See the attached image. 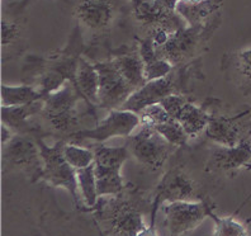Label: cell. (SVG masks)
<instances>
[{"instance_id":"24","label":"cell","mask_w":251,"mask_h":236,"mask_svg":"<svg viewBox=\"0 0 251 236\" xmlns=\"http://www.w3.org/2000/svg\"><path fill=\"white\" fill-rule=\"evenodd\" d=\"M76 86L90 105L98 107L99 86H100L99 73L95 65L84 55L80 57L79 66H77Z\"/></svg>"},{"instance_id":"10","label":"cell","mask_w":251,"mask_h":236,"mask_svg":"<svg viewBox=\"0 0 251 236\" xmlns=\"http://www.w3.org/2000/svg\"><path fill=\"white\" fill-rule=\"evenodd\" d=\"M129 157L135 160L147 173L164 172L179 147L170 144L156 130L140 125L138 130L126 137Z\"/></svg>"},{"instance_id":"8","label":"cell","mask_w":251,"mask_h":236,"mask_svg":"<svg viewBox=\"0 0 251 236\" xmlns=\"http://www.w3.org/2000/svg\"><path fill=\"white\" fill-rule=\"evenodd\" d=\"M202 78V57L189 64L174 66L166 77L147 81L142 88L136 90L120 109L140 113L149 105L160 103L168 95L181 94L189 97L193 80Z\"/></svg>"},{"instance_id":"21","label":"cell","mask_w":251,"mask_h":236,"mask_svg":"<svg viewBox=\"0 0 251 236\" xmlns=\"http://www.w3.org/2000/svg\"><path fill=\"white\" fill-rule=\"evenodd\" d=\"M43 109V98L22 105H1V123L14 133H25L41 137L33 117Z\"/></svg>"},{"instance_id":"25","label":"cell","mask_w":251,"mask_h":236,"mask_svg":"<svg viewBox=\"0 0 251 236\" xmlns=\"http://www.w3.org/2000/svg\"><path fill=\"white\" fill-rule=\"evenodd\" d=\"M136 40H137L138 47H140V53H141L142 62H144V74L147 81L166 77L174 66L166 60L157 56L155 47L150 40L137 38V37H136Z\"/></svg>"},{"instance_id":"19","label":"cell","mask_w":251,"mask_h":236,"mask_svg":"<svg viewBox=\"0 0 251 236\" xmlns=\"http://www.w3.org/2000/svg\"><path fill=\"white\" fill-rule=\"evenodd\" d=\"M141 125L140 114L131 110L112 109L107 118L98 122L93 129L81 130L75 133L69 142L83 145L86 141L103 144L108 138L121 136L128 137Z\"/></svg>"},{"instance_id":"20","label":"cell","mask_w":251,"mask_h":236,"mask_svg":"<svg viewBox=\"0 0 251 236\" xmlns=\"http://www.w3.org/2000/svg\"><path fill=\"white\" fill-rule=\"evenodd\" d=\"M141 121L142 125H147L156 130L162 137L166 138L170 144L175 146H184L190 140L189 135L185 132L179 121L170 116L160 103L145 108L141 112Z\"/></svg>"},{"instance_id":"30","label":"cell","mask_w":251,"mask_h":236,"mask_svg":"<svg viewBox=\"0 0 251 236\" xmlns=\"http://www.w3.org/2000/svg\"><path fill=\"white\" fill-rule=\"evenodd\" d=\"M62 153H64L66 161L75 170L86 168L94 163V151L92 147H84L81 145L65 141Z\"/></svg>"},{"instance_id":"17","label":"cell","mask_w":251,"mask_h":236,"mask_svg":"<svg viewBox=\"0 0 251 236\" xmlns=\"http://www.w3.org/2000/svg\"><path fill=\"white\" fill-rule=\"evenodd\" d=\"M220 108L221 102L211 112L203 137L222 146H236L251 135V108L235 114L221 113Z\"/></svg>"},{"instance_id":"3","label":"cell","mask_w":251,"mask_h":236,"mask_svg":"<svg viewBox=\"0 0 251 236\" xmlns=\"http://www.w3.org/2000/svg\"><path fill=\"white\" fill-rule=\"evenodd\" d=\"M99 73L98 107L120 109L136 90L147 83L138 42L120 49L109 50L103 58L90 60Z\"/></svg>"},{"instance_id":"15","label":"cell","mask_w":251,"mask_h":236,"mask_svg":"<svg viewBox=\"0 0 251 236\" xmlns=\"http://www.w3.org/2000/svg\"><path fill=\"white\" fill-rule=\"evenodd\" d=\"M164 213V226L169 236H181L193 231L215 212L216 205L212 197L198 202L176 201L166 202L160 209Z\"/></svg>"},{"instance_id":"1","label":"cell","mask_w":251,"mask_h":236,"mask_svg":"<svg viewBox=\"0 0 251 236\" xmlns=\"http://www.w3.org/2000/svg\"><path fill=\"white\" fill-rule=\"evenodd\" d=\"M1 236H104L90 211L64 209L55 188L3 175Z\"/></svg>"},{"instance_id":"28","label":"cell","mask_w":251,"mask_h":236,"mask_svg":"<svg viewBox=\"0 0 251 236\" xmlns=\"http://www.w3.org/2000/svg\"><path fill=\"white\" fill-rule=\"evenodd\" d=\"M79 190L81 194V200L86 209L92 210L99 200L98 189H97V179L94 173V163L86 168L76 170Z\"/></svg>"},{"instance_id":"29","label":"cell","mask_w":251,"mask_h":236,"mask_svg":"<svg viewBox=\"0 0 251 236\" xmlns=\"http://www.w3.org/2000/svg\"><path fill=\"white\" fill-rule=\"evenodd\" d=\"M209 217L215 222V230L211 236H251L246 224L235 216H217L212 212Z\"/></svg>"},{"instance_id":"31","label":"cell","mask_w":251,"mask_h":236,"mask_svg":"<svg viewBox=\"0 0 251 236\" xmlns=\"http://www.w3.org/2000/svg\"><path fill=\"white\" fill-rule=\"evenodd\" d=\"M189 101V97H187V95L172 94L162 99V101L160 102V105L164 107V109H165L170 116L174 117L175 120H176L179 114H180L181 109L184 108V105H187Z\"/></svg>"},{"instance_id":"32","label":"cell","mask_w":251,"mask_h":236,"mask_svg":"<svg viewBox=\"0 0 251 236\" xmlns=\"http://www.w3.org/2000/svg\"><path fill=\"white\" fill-rule=\"evenodd\" d=\"M13 136H14V132H13V130H10L9 127L5 126V125H3V123H1V145L9 141Z\"/></svg>"},{"instance_id":"14","label":"cell","mask_w":251,"mask_h":236,"mask_svg":"<svg viewBox=\"0 0 251 236\" xmlns=\"http://www.w3.org/2000/svg\"><path fill=\"white\" fill-rule=\"evenodd\" d=\"M90 147L94 151V173L98 196L120 193L126 185L121 170L129 157L126 144L120 147H112L95 142Z\"/></svg>"},{"instance_id":"33","label":"cell","mask_w":251,"mask_h":236,"mask_svg":"<svg viewBox=\"0 0 251 236\" xmlns=\"http://www.w3.org/2000/svg\"><path fill=\"white\" fill-rule=\"evenodd\" d=\"M183 3H188V4H196L199 3V1H203V0H180Z\"/></svg>"},{"instance_id":"34","label":"cell","mask_w":251,"mask_h":236,"mask_svg":"<svg viewBox=\"0 0 251 236\" xmlns=\"http://www.w3.org/2000/svg\"><path fill=\"white\" fill-rule=\"evenodd\" d=\"M250 169H251V168H250Z\"/></svg>"},{"instance_id":"26","label":"cell","mask_w":251,"mask_h":236,"mask_svg":"<svg viewBox=\"0 0 251 236\" xmlns=\"http://www.w3.org/2000/svg\"><path fill=\"white\" fill-rule=\"evenodd\" d=\"M176 120L183 126L189 137L194 138L204 132L211 120V114L203 105H196L193 102L189 101L184 105Z\"/></svg>"},{"instance_id":"13","label":"cell","mask_w":251,"mask_h":236,"mask_svg":"<svg viewBox=\"0 0 251 236\" xmlns=\"http://www.w3.org/2000/svg\"><path fill=\"white\" fill-rule=\"evenodd\" d=\"M205 140V172L216 181L233 178L241 169L251 168V135L236 146H222Z\"/></svg>"},{"instance_id":"16","label":"cell","mask_w":251,"mask_h":236,"mask_svg":"<svg viewBox=\"0 0 251 236\" xmlns=\"http://www.w3.org/2000/svg\"><path fill=\"white\" fill-rule=\"evenodd\" d=\"M137 27V38H147L157 32L174 33L184 26V19L178 12L172 13L161 9L155 0H131L129 13Z\"/></svg>"},{"instance_id":"18","label":"cell","mask_w":251,"mask_h":236,"mask_svg":"<svg viewBox=\"0 0 251 236\" xmlns=\"http://www.w3.org/2000/svg\"><path fill=\"white\" fill-rule=\"evenodd\" d=\"M29 0H18L4 8L1 18V62L21 57L28 46L25 10Z\"/></svg>"},{"instance_id":"23","label":"cell","mask_w":251,"mask_h":236,"mask_svg":"<svg viewBox=\"0 0 251 236\" xmlns=\"http://www.w3.org/2000/svg\"><path fill=\"white\" fill-rule=\"evenodd\" d=\"M224 0H203L196 4L179 1L176 12L188 26H202L220 13Z\"/></svg>"},{"instance_id":"2","label":"cell","mask_w":251,"mask_h":236,"mask_svg":"<svg viewBox=\"0 0 251 236\" xmlns=\"http://www.w3.org/2000/svg\"><path fill=\"white\" fill-rule=\"evenodd\" d=\"M199 145L180 146L166 165L152 194L150 226L155 227L157 212L166 202L192 201L198 202L211 197V189L220 183L205 172V151L198 155Z\"/></svg>"},{"instance_id":"27","label":"cell","mask_w":251,"mask_h":236,"mask_svg":"<svg viewBox=\"0 0 251 236\" xmlns=\"http://www.w3.org/2000/svg\"><path fill=\"white\" fill-rule=\"evenodd\" d=\"M45 95L34 86L23 84L19 86L1 85V105H22L40 101Z\"/></svg>"},{"instance_id":"6","label":"cell","mask_w":251,"mask_h":236,"mask_svg":"<svg viewBox=\"0 0 251 236\" xmlns=\"http://www.w3.org/2000/svg\"><path fill=\"white\" fill-rule=\"evenodd\" d=\"M80 101L89 103L73 81H66L60 89L45 95L43 109L33 117L41 137L49 136L69 142L75 133L88 129L85 120L90 117L97 120V114L92 110H80Z\"/></svg>"},{"instance_id":"22","label":"cell","mask_w":251,"mask_h":236,"mask_svg":"<svg viewBox=\"0 0 251 236\" xmlns=\"http://www.w3.org/2000/svg\"><path fill=\"white\" fill-rule=\"evenodd\" d=\"M221 66L230 81L244 92L251 93V47L226 53Z\"/></svg>"},{"instance_id":"9","label":"cell","mask_w":251,"mask_h":236,"mask_svg":"<svg viewBox=\"0 0 251 236\" xmlns=\"http://www.w3.org/2000/svg\"><path fill=\"white\" fill-rule=\"evenodd\" d=\"M222 22L221 12L202 26H188L170 34L162 46L156 47L157 56L173 65H185L202 57L208 50L212 37Z\"/></svg>"},{"instance_id":"12","label":"cell","mask_w":251,"mask_h":236,"mask_svg":"<svg viewBox=\"0 0 251 236\" xmlns=\"http://www.w3.org/2000/svg\"><path fill=\"white\" fill-rule=\"evenodd\" d=\"M37 142L40 146L41 157L43 160V172L41 182H45L52 188H64L73 197L74 206L79 210L86 209L81 200V194L79 190L76 170L66 161L62 153L65 141L56 140L53 145H47L43 137H37Z\"/></svg>"},{"instance_id":"5","label":"cell","mask_w":251,"mask_h":236,"mask_svg":"<svg viewBox=\"0 0 251 236\" xmlns=\"http://www.w3.org/2000/svg\"><path fill=\"white\" fill-rule=\"evenodd\" d=\"M85 50L83 34L79 28L75 27L65 49L45 56L28 55L25 58L22 81L34 86L43 95L60 89L66 81H73L76 85L77 66Z\"/></svg>"},{"instance_id":"7","label":"cell","mask_w":251,"mask_h":236,"mask_svg":"<svg viewBox=\"0 0 251 236\" xmlns=\"http://www.w3.org/2000/svg\"><path fill=\"white\" fill-rule=\"evenodd\" d=\"M131 0H68L86 51L107 47L108 37L129 13Z\"/></svg>"},{"instance_id":"11","label":"cell","mask_w":251,"mask_h":236,"mask_svg":"<svg viewBox=\"0 0 251 236\" xmlns=\"http://www.w3.org/2000/svg\"><path fill=\"white\" fill-rule=\"evenodd\" d=\"M43 160L37 137L14 133L9 141L1 145V174H18L32 183L41 182Z\"/></svg>"},{"instance_id":"4","label":"cell","mask_w":251,"mask_h":236,"mask_svg":"<svg viewBox=\"0 0 251 236\" xmlns=\"http://www.w3.org/2000/svg\"><path fill=\"white\" fill-rule=\"evenodd\" d=\"M152 211V194L133 183L120 193L99 197L90 210L104 236H138L149 225L145 216Z\"/></svg>"}]
</instances>
